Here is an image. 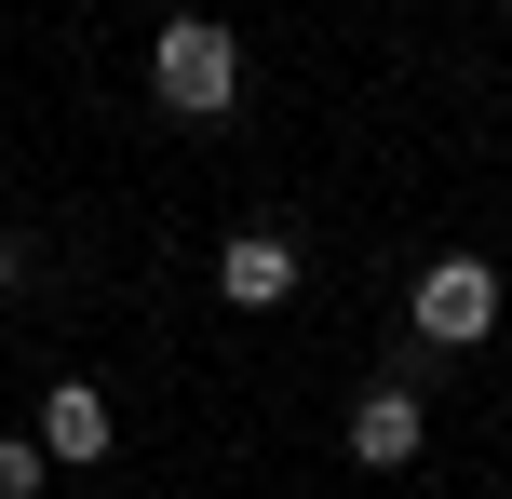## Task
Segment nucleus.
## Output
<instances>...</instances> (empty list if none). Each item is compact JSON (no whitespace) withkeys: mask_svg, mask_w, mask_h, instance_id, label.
Here are the masks:
<instances>
[{"mask_svg":"<svg viewBox=\"0 0 512 499\" xmlns=\"http://www.w3.org/2000/svg\"><path fill=\"white\" fill-rule=\"evenodd\" d=\"M149 81H162V108H176V122H230L243 41H230V27H203V14H176V27L149 41Z\"/></svg>","mask_w":512,"mask_h":499,"instance_id":"obj_1","label":"nucleus"},{"mask_svg":"<svg viewBox=\"0 0 512 499\" xmlns=\"http://www.w3.org/2000/svg\"><path fill=\"white\" fill-rule=\"evenodd\" d=\"M486 324H499V270L486 257H445L432 284H418V338H432V351H472Z\"/></svg>","mask_w":512,"mask_h":499,"instance_id":"obj_2","label":"nucleus"},{"mask_svg":"<svg viewBox=\"0 0 512 499\" xmlns=\"http://www.w3.org/2000/svg\"><path fill=\"white\" fill-rule=\"evenodd\" d=\"M418 446H432V419H418V392H391V378H378V392L351 405V459H364V473H405Z\"/></svg>","mask_w":512,"mask_h":499,"instance_id":"obj_3","label":"nucleus"},{"mask_svg":"<svg viewBox=\"0 0 512 499\" xmlns=\"http://www.w3.org/2000/svg\"><path fill=\"white\" fill-rule=\"evenodd\" d=\"M216 297H230V311H270V297H297V243H283V230H243L230 257H216Z\"/></svg>","mask_w":512,"mask_h":499,"instance_id":"obj_4","label":"nucleus"},{"mask_svg":"<svg viewBox=\"0 0 512 499\" xmlns=\"http://www.w3.org/2000/svg\"><path fill=\"white\" fill-rule=\"evenodd\" d=\"M41 459H108V392L95 378H54L41 392Z\"/></svg>","mask_w":512,"mask_h":499,"instance_id":"obj_5","label":"nucleus"},{"mask_svg":"<svg viewBox=\"0 0 512 499\" xmlns=\"http://www.w3.org/2000/svg\"><path fill=\"white\" fill-rule=\"evenodd\" d=\"M41 486V432H0V499H27Z\"/></svg>","mask_w":512,"mask_h":499,"instance_id":"obj_6","label":"nucleus"},{"mask_svg":"<svg viewBox=\"0 0 512 499\" xmlns=\"http://www.w3.org/2000/svg\"><path fill=\"white\" fill-rule=\"evenodd\" d=\"M0 284H14V243H0Z\"/></svg>","mask_w":512,"mask_h":499,"instance_id":"obj_7","label":"nucleus"}]
</instances>
